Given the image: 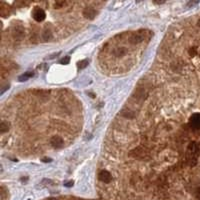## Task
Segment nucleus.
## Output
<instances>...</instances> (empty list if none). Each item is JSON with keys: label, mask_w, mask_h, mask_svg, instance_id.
Listing matches in <instances>:
<instances>
[{"label": "nucleus", "mask_w": 200, "mask_h": 200, "mask_svg": "<svg viewBox=\"0 0 200 200\" xmlns=\"http://www.w3.org/2000/svg\"><path fill=\"white\" fill-rule=\"evenodd\" d=\"M32 16H33L35 21L41 22L45 19V17H46V13H45V11L42 8L36 7V8H34L33 11H32Z\"/></svg>", "instance_id": "nucleus-3"}, {"label": "nucleus", "mask_w": 200, "mask_h": 200, "mask_svg": "<svg viewBox=\"0 0 200 200\" xmlns=\"http://www.w3.org/2000/svg\"><path fill=\"white\" fill-rule=\"evenodd\" d=\"M189 53H190V55H192V56H193V55H195L196 54V48H191Z\"/></svg>", "instance_id": "nucleus-17"}, {"label": "nucleus", "mask_w": 200, "mask_h": 200, "mask_svg": "<svg viewBox=\"0 0 200 200\" xmlns=\"http://www.w3.org/2000/svg\"><path fill=\"white\" fill-rule=\"evenodd\" d=\"M87 65H88L87 60H82V61L78 63V68H79V69H84L85 67H87Z\"/></svg>", "instance_id": "nucleus-12"}, {"label": "nucleus", "mask_w": 200, "mask_h": 200, "mask_svg": "<svg viewBox=\"0 0 200 200\" xmlns=\"http://www.w3.org/2000/svg\"><path fill=\"white\" fill-rule=\"evenodd\" d=\"M189 125L193 129H200V113H195L189 119Z\"/></svg>", "instance_id": "nucleus-4"}, {"label": "nucleus", "mask_w": 200, "mask_h": 200, "mask_svg": "<svg viewBox=\"0 0 200 200\" xmlns=\"http://www.w3.org/2000/svg\"><path fill=\"white\" fill-rule=\"evenodd\" d=\"M200 154V146L198 143L191 142L186 151V162L189 166H194Z\"/></svg>", "instance_id": "nucleus-1"}, {"label": "nucleus", "mask_w": 200, "mask_h": 200, "mask_svg": "<svg viewBox=\"0 0 200 200\" xmlns=\"http://www.w3.org/2000/svg\"><path fill=\"white\" fill-rule=\"evenodd\" d=\"M43 39L44 40H49V39H51V37H52V34H51V32L49 31V30H45L44 32H43Z\"/></svg>", "instance_id": "nucleus-11"}, {"label": "nucleus", "mask_w": 200, "mask_h": 200, "mask_svg": "<svg viewBox=\"0 0 200 200\" xmlns=\"http://www.w3.org/2000/svg\"><path fill=\"white\" fill-rule=\"evenodd\" d=\"M13 35H14L15 38H17V39L22 38V37H23V35H24L23 29H22L21 27H17V28H15L14 32H13Z\"/></svg>", "instance_id": "nucleus-8"}, {"label": "nucleus", "mask_w": 200, "mask_h": 200, "mask_svg": "<svg viewBox=\"0 0 200 200\" xmlns=\"http://www.w3.org/2000/svg\"><path fill=\"white\" fill-rule=\"evenodd\" d=\"M8 130H9V124L7 123L6 121H2L1 124H0V133L4 134Z\"/></svg>", "instance_id": "nucleus-9"}, {"label": "nucleus", "mask_w": 200, "mask_h": 200, "mask_svg": "<svg viewBox=\"0 0 200 200\" xmlns=\"http://www.w3.org/2000/svg\"><path fill=\"white\" fill-rule=\"evenodd\" d=\"M145 35H146V31H143V30H139V31L135 32L131 35L130 37V42L132 44H138V43H141L145 39Z\"/></svg>", "instance_id": "nucleus-2"}, {"label": "nucleus", "mask_w": 200, "mask_h": 200, "mask_svg": "<svg viewBox=\"0 0 200 200\" xmlns=\"http://www.w3.org/2000/svg\"><path fill=\"white\" fill-rule=\"evenodd\" d=\"M32 76H33V72H27V73H25V74L22 75V76H20L19 80L20 81H26L28 78L32 77Z\"/></svg>", "instance_id": "nucleus-10"}, {"label": "nucleus", "mask_w": 200, "mask_h": 200, "mask_svg": "<svg viewBox=\"0 0 200 200\" xmlns=\"http://www.w3.org/2000/svg\"><path fill=\"white\" fill-rule=\"evenodd\" d=\"M197 24H198V26L200 27V19L198 20V22H197Z\"/></svg>", "instance_id": "nucleus-19"}, {"label": "nucleus", "mask_w": 200, "mask_h": 200, "mask_svg": "<svg viewBox=\"0 0 200 200\" xmlns=\"http://www.w3.org/2000/svg\"><path fill=\"white\" fill-rule=\"evenodd\" d=\"M50 144L54 148H61L64 145V141H63V139L60 136H53L50 139Z\"/></svg>", "instance_id": "nucleus-6"}, {"label": "nucleus", "mask_w": 200, "mask_h": 200, "mask_svg": "<svg viewBox=\"0 0 200 200\" xmlns=\"http://www.w3.org/2000/svg\"><path fill=\"white\" fill-rule=\"evenodd\" d=\"M69 61H70V57L69 56H64V58H62V59L60 60V63H61V64L66 65V64H69Z\"/></svg>", "instance_id": "nucleus-13"}, {"label": "nucleus", "mask_w": 200, "mask_h": 200, "mask_svg": "<svg viewBox=\"0 0 200 200\" xmlns=\"http://www.w3.org/2000/svg\"><path fill=\"white\" fill-rule=\"evenodd\" d=\"M97 14V11L93 8V7H86V8L83 10V16L87 19H93Z\"/></svg>", "instance_id": "nucleus-7"}, {"label": "nucleus", "mask_w": 200, "mask_h": 200, "mask_svg": "<svg viewBox=\"0 0 200 200\" xmlns=\"http://www.w3.org/2000/svg\"><path fill=\"white\" fill-rule=\"evenodd\" d=\"M194 195H195L196 199L200 200V187H198V188L195 189V191H194Z\"/></svg>", "instance_id": "nucleus-14"}, {"label": "nucleus", "mask_w": 200, "mask_h": 200, "mask_svg": "<svg viewBox=\"0 0 200 200\" xmlns=\"http://www.w3.org/2000/svg\"><path fill=\"white\" fill-rule=\"evenodd\" d=\"M65 186H67V187H71L73 185V181H69V182H67V183H65L64 184Z\"/></svg>", "instance_id": "nucleus-18"}, {"label": "nucleus", "mask_w": 200, "mask_h": 200, "mask_svg": "<svg viewBox=\"0 0 200 200\" xmlns=\"http://www.w3.org/2000/svg\"><path fill=\"white\" fill-rule=\"evenodd\" d=\"M124 53H125L124 48H120V49H118L117 51H116V55H117V56H122Z\"/></svg>", "instance_id": "nucleus-15"}, {"label": "nucleus", "mask_w": 200, "mask_h": 200, "mask_svg": "<svg viewBox=\"0 0 200 200\" xmlns=\"http://www.w3.org/2000/svg\"><path fill=\"white\" fill-rule=\"evenodd\" d=\"M65 3L64 2H56V3H55V8H60V7L61 6H63V5H64Z\"/></svg>", "instance_id": "nucleus-16"}, {"label": "nucleus", "mask_w": 200, "mask_h": 200, "mask_svg": "<svg viewBox=\"0 0 200 200\" xmlns=\"http://www.w3.org/2000/svg\"><path fill=\"white\" fill-rule=\"evenodd\" d=\"M98 178H99V180L101 182H103V183H110L111 180H112L111 174L106 170L100 171L99 174H98Z\"/></svg>", "instance_id": "nucleus-5"}]
</instances>
